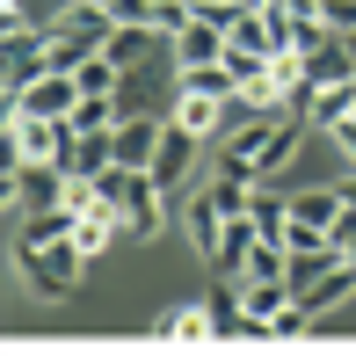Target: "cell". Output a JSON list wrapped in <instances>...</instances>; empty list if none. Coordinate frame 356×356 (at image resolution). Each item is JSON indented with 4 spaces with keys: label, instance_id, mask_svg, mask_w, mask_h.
<instances>
[{
    "label": "cell",
    "instance_id": "obj_5",
    "mask_svg": "<svg viewBox=\"0 0 356 356\" xmlns=\"http://www.w3.org/2000/svg\"><path fill=\"white\" fill-rule=\"evenodd\" d=\"M73 102H80V80L73 73H44V80H29L22 95H8V117L22 109V117H73Z\"/></svg>",
    "mask_w": 356,
    "mask_h": 356
},
{
    "label": "cell",
    "instance_id": "obj_12",
    "mask_svg": "<svg viewBox=\"0 0 356 356\" xmlns=\"http://www.w3.org/2000/svg\"><path fill=\"white\" fill-rule=\"evenodd\" d=\"M349 291H356V262L342 254V262H334L320 284H305V291H298V305H305V313H327V305H342Z\"/></svg>",
    "mask_w": 356,
    "mask_h": 356
},
{
    "label": "cell",
    "instance_id": "obj_26",
    "mask_svg": "<svg viewBox=\"0 0 356 356\" xmlns=\"http://www.w3.org/2000/svg\"><path fill=\"white\" fill-rule=\"evenodd\" d=\"M349 66H356V29H349Z\"/></svg>",
    "mask_w": 356,
    "mask_h": 356
},
{
    "label": "cell",
    "instance_id": "obj_17",
    "mask_svg": "<svg viewBox=\"0 0 356 356\" xmlns=\"http://www.w3.org/2000/svg\"><path fill=\"white\" fill-rule=\"evenodd\" d=\"M73 233V211L66 204H51V211H29L22 233H15V248H44V240H66Z\"/></svg>",
    "mask_w": 356,
    "mask_h": 356
},
{
    "label": "cell",
    "instance_id": "obj_4",
    "mask_svg": "<svg viewBox=\"0 0 356 356\" xmlns=\"http://www.w3.org/2000/svg\"><path fill=\"white\" fill-rule=\"evenodd\" d=\"M160 131H168V117H153V109H131V117H117V131H109V145H117V168H153Z\"/></svg>",
    "mask_w": 356,
    "mask_h": 356
},
{
    "label": "cell",
    "instance_id": "obj_22",
    "mask_svg": "<svg viewBox=\"0 0 356 356\" xmlns=\"http://www.w3.org/2000/svg\"><path fill=\"white\" fill-rule=\"evenodd\" d=\"M320 22L349 37V29H356V0H320Z\"/></svg>",
    "mask_w": 356,
    "mask_h": 356
},
{
    "label": "cell",
    "instance_id": "obj_2",
    "mask_svg": "<svg viewBox=\"0 0 356 356\" xmlns=\"http://www.w3.org/2000/svg\"><path fill=\"white\" fill-rule=\"evenodd\" d=\"M73 138H80L73 117H22V109L8 117V160L15 168H22V160H58V168H66Z\"/></svg>",
    "mask_w": 356,
    "mask_h": 356
},
{
    "label": "cell",
    "instance_id": "obj_10",
    "mask_svg": "<svg viewBox=\"0 0 356 356\" xmlns=\"http://www.w3.org/2000/svg\"><path fill=\"white\" fill-rule=\"evenodd\" d=\"M334 262H342V248H334V240H313V248H291V269H284V284H291V298H298L305 284H320V277H327Z\"/></svg>",
    "mask_w": 356,
    "mask_h": 356
},
{
    "label": "cell",
    "instance_id": "obj_15",
    "mask_svg": "<svg viewBox=\"0 0 356 356\" xmlns=\"http://www.w3.org/2000/svg\"><path fill=\"white\" fill-rule=\"evenodd\" d=\"M218 233H225V211L211 204V189L189 197V248H197V254H218Z\"/></svg>",
    "mask_w": 356,
    "mask_h": 356
},
{
    "label": "cell",
    "instance_id": "obj_21",
    "mask_svg": "<svg viewBox=\"0 0 356 356\" xmlns=\"http://www.w3.org/2000/svg\"><path fill=\"white\" fill-rule=\"evenodd\" d=\"M305 73H313V88L356 80V66H349V37H342V44H327V51H305Z\"/></svg>",
    "mask_w": 356,
    "mask_h": 356
},
{
    "label": "cell",
    "instance_id": "obj_13",
    "mask_svg": "<svg viewBox=\"0 0 356 356\" xmlns=\"http://www.w3.org/2000/svg\"><path fill=\"white\" fill-rule=\"evenodd\" d=\"M204 305H211V334H218V342H240V327H248V298H240V284H218Z\"/></svg>",
    "mask_w": 356,
    "mask_h": 356
},
{
    "label": "cell",
    "instance_id": "obj_7",
    "mask_svg": "<svg viewBox=\"0 0 356 356\" xmlns=\"http://www.w3.org/2000/svg\"><path fill=\"white\" fill-rule=\"evenodd\" d=\"M189 145H197V131H182V124L168 117V131H160V153H153V168H145V175H153L160 189H175V182L189 175Z\"/></svg>",
    "mask_w": 356,
    "mask_h": 356
},
{
    "label": "cell",
    "instance_id": "obj_27",
    "mask_svg": "<svg viewBox=\"0 0 356 356\" xmlns=\"http://www.w3.org/2000/svg\"><path fill=\"white\" fill-rule=\"evenodd\" d=\"M349 262H356V240H349Z\"/></svg>",
    "mask_w": 356,
    "mask_h": 356
},
{
    "label": "cell",
    "instance_id": "obj_24",
    "mask_svg": "<svg viewBox=\"0 0 356 356\" xmlns=\"http://www.w3.org/2000/svg\"><path fill=\"white\" fill-rule=\"evenodd\" d=\"M334 138H342V153L356 160V117H342V124H334Z\"/></svg>",
    "mask_w": 356,
    "mask_h": 356
},
{
    "label": "cell",
    "instance_id": "obj_1",
    "mask_svg": "<svg viewBox=\"0 0 356 356\" xmlns=\"http://www.w3.org/2000/svg\"><path fill=\"white\" fill-rule=\"evenodd\" d=\"M15 254H22V277H29L37 298H66V291L80 284V269H88V254L73 248V233L66 240H44V248H15Z\"/></svg>",
    "mask_w": 356,
    "mask_h": 356
},
{
    "label": "cell",
    "instance_id": "obj_11",
    "mask_svg": "<svg viewBox=\"0 0 356 356\" xmlns=\"http://www.w3.org/2000/svg\"><path fill=\"white\" fill-rule=\"evenodd\" d=\"M298 138H305V117H277L262 160H254V182H262V175H277V168H291V160H298Z\"/></svg>",
    "mask_w": 356,
    "mask_h": 356
},
{
    "label": "cell",
    "instance_id": "obj_14",
    "mask_svg": "<svg viewBox=\"0 0 356 356\" xmlns=\"http://www.w3.org/2000/svg\"><path fill=\"white\" fill-rule=\"evenodd\" d=\"M334 218H342V189H298L291 197V225H320L327 233Z\"/></svg>",
    "mask_w": 356,
    "mask_h": 356
},
{
    "label": "cell",
    "instance_id": "obj_6",
    "mask_svg": "<svg viewBox=\"0 0 356 356\" xmlns=\"http://www.w3.org/2000/svg\"><path fill=\"white\" fill-rule=\"evenodd\" d=\"M175 58H182V66H225V29L211 15H189V29L175 37Z\"/></svg>",
    "mask_w": 356,
    "mask_h": 356
},
{
    "label": "cell",
    "instance_id": "obj_19",
    "mask_svg": "<svg viewBox=\"0 0 356 356\" xmlns=\"http://www.w3.org/2000/svg\"><path fill=\"white\" fill-rule=\"evenodd\" d=\"M175 124L197 131V138H211L218 124H225V102H211V95H182V102H175Z\"/></svg>",
    "mask_w": 356,
    "mask_h": 356
},
{
    "label": "cell",
    "instance_id": "obj_16",
    "mask_svg": "<svg viewBox=\"0 0 356 356\" xmlns=\"http://www.w3.org/2000/svg\"><path fill=\"white\" fill-rule=\"evenodd\" d=\"M153 334H182V342H218L211 334V305H175L153 320Z\"/></svg>",
    "mask_w": 356,
    "mask_h": 356
},
{
    "label": "cell",
    "instance_id": "obj_9",
    "mask_svg": "<svg viewBox=\"0 0 356 356\" xmlns=\"http://www.w3.org/2000/svg\"><path fill=\"white\" fill-rule=\"evenodd\" d=\"M254 240H262V233H254V218H248V211H233V218H225V233H218V254H211V262L225 269V277H248Z\"/></svg>",
    "mask_w": 356,
    "mask_h": 356
},
{
    "label": "cell",
    "instance_id": "obj_8",
    "mask_svg": "<svg viewBox=\"0 0 356 356\" xmlns=\"http://www.w3.org/2000/svg\"><path fill=\"white\" fill-rule=\"evenodd\" d=\"M109 29H117V15H109V0H73L66 15L51 22V37H88V44H102Z\"/></svg>",
    "mask_w": 356,
    "mask_h": 356
},
{
    "label": "cell",
    "instance_id": "obj_25",
    "mask_svg": "<svg viewBox=\"0 0 356 356\" xmlns=\"http://www.w3.org/2000/svg\"><path fill=\"white\" fill-rule=\"evenodd\" d=\"M342 204H349V211H356V175H349V182H342Z\"/></svg>",
    "mask_w": 356,
    "mask_h": 356
},
{
    "label": "cell",
    "instance_id": "obj_18",
    "mask_svg": "<svg viewBox=\"0 0 356 356\" xmlns=\"http://www.w3.org/2000/svg\"><path fill=\"white\" fill-rule=\"evenodd\" d=\"M248 218H254V233H262V240H284V225H291V197H277V189H254V197H248Z\"/></svg>",
    "mask_w": 356,
    "mask_h": 356
},
{
    "label": "cell",
    "instance_id": "obj_23",
    "mask_svg": "<svg viewBox=\"0 0 356 356\" xmlns=\"http://www.w3.org/2000/svg\"><path fill=\"white\" fill-rule=\"evenodd\" d=\"M153 8H160V0H109L117 22H153Z\"/></svg>",
    "mask_w": 356,
    "mask_h": 356
},
{
    "label": "cell",
    "instance_id": "obj_20",
    "mask_svg": "<svg viewBox=\"0 0 356 356\" xmlns=\"http://www.w3.org/2000/svg\"><path fill=\"white\" fill-rule=\"evenodd\" d=\"M342 117H356V80H334V88H320V102H313V117H305V124L334 131Z\"/></svg>",
    "mask_w": 356,
    "mask_h": 356
},
{
    "label": "cell",
    "instance_id": "obj_3",
    "mask_svg": "<svg viewBox=\"0 0 356 356\" xmlns=\"http://www.w3.org/2000/svg\"><path fill=\"white\" fill-rule=\"evenodd\" d=\"M160 225H168V189H160L145 168H131V189H124V233H131V240H153Z\"/></svg>",
    "mask_w": 356,
    "mask_h": 356
}]
</instances>
